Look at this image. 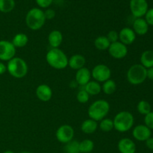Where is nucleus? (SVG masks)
<instances>
[{"label": "nucleus", "mask_w": 153, "mask_h": 153, "mask_svg": "<svg viewBox=\"0 0 153 153\" xmlns=\"http://www.w3.org/2000/svg\"><path fill=\"white\" fill-rule=\"evenodd\" d=\"M67 55L59 48H52L46 55V62L51 67L56 70H63L68 66Z\"/></svg>", "instance_id": "1"}, {"label": "nucleus", "mask_w": 153, "mask_h": 153, "mask_svg": "<svg viewBox=\"0 0 153 153\" xmlns=\"http://www.w3.org/2000/svg\"><path fill=\"white\" fill-rule=\"evenodd\" d=\"M110 111V104L105 100H98L94 102L88 108V116L90 119L101 121L106 117Z\"/></svg>", "instance_id": "2"}, {"label": "nucleus", "mask_w": 153, "mask_h": 153, "mask_svg": "<svg viewBox=\"0 0 153 153\" xmlns=\"http://www.w3.org/2000/svg\"><path fill=\"white\" fill-rule=\"evenodd\" d=\"M113 123L115 130L119 132H126L129 131L134 125V116L129 111H123L115 115Z\"/></svg>", "instance_id": "3"}, {"label": "nucleus", "mask_w": 153, "mask_h": 153, "mask_svg": "<svg viewBox=\"0 0 153 153\" xmlns=\"http://www.w3.org/2000/svg\"><path fill=\"white\" fill-rule=\"evenodd\" d=\"M44 11L38 7H33L30 9L25 16L26 25L33 31L40 29L46 22Z\"/></svg>", "instance_id": "4"}, {"label": "nucleus", "mask_w": 153, "mask_h": 153, "mask_svg": "<svg viewBox=\"0 0 153 153\" xmlns=\"http://www.w3.org/2000/svg\"><path fill=\"white\" fill-rule=\"evenodd\" d=\"M7 71L15 79H22L28 73V67L25 60L19 57H14L7 61Z\"/></svg>", "instance_id": "5"}, {"label": "nucleus", "mask_w": 153, "mask_h": 153, "mask_svg": "<svg viewBox=\"0 0 153 153\" xmlns=\"http://www.w3.org/2000/svg\"><path fill=\"white\" fill-rule=\"evenodd\" d=\"M146 70L141 64H134L127 71L126 77L127 80L131 85H139L143 83L147 77H146Z\"/></svg>", "instance_id": "6"}, {"label": "nucleus", "mask_w": 153, "mask_h": 153, "mask_svg": "<svg viewBox=\"0 0 153 153\" xmlns=\"http://www.w3.org/2000/svg\"><path fill=\"white\" fill-rule=\"evenodd\" d=\"M111 70L105 64H97L93 68L91 71V77L94 78V81L99 82H105L111 79Z\"/></svg>", "instance_id": "7"}, {"label": "nucleus", "mask_w": 153, "mask_h": 153, "mask_svg": "<svg viewBox=\"0 0 153 153\" xmlns=\"http://www.w3.org/2000/svg\"><path fill=\"white\" fill-rule=\"evenodd\" d=\"M129 7L131 14L135 18H142L149 10L146 0H130Z\"/></svg>", "instance_id": "8"}, {"label": "nucleus", "mask_w": 153, "mask_h": 153, "mask_svg": "<svg viewBox=\"0 0 153 153\" xmlns=\"http://www.w3.org/2000/svg\"><path fill=\"white\" fill-rule=\"evenodd\" d=\"M16 48L10 41L0 40V61H9L15 57Z\"/></svg>", "instance_id": "9"}, {"label": "nucleus", "mask_w": 153, "mask_h": 153, "mask_svg": "<svg viewBox=\"0 0 153 153\" xmlns=\"http://www.w3.org/2000/svg\"><path fill=\"white\" fill-rule=\"evenodd\" d=\"M57 140L62 143H67L71 141L74 137V129L70 125H62L57 129L55 133Z\"/></svg>", "instance_id": "10"}, {"label": "nucleus", "mask_w": 153, "mask_h": 153, "mask_svg": "<svg viewBox=\"0 0 153 153\" xmlns=\"http://www.w3.org/2000/svg\"><path fill=\"white\" fill-rule=\"evenodd\" d=\"M108 50L109 55L114 59H123L128 54L127 46L120 41L111 43Z\"/></svg>", "instance_id": "11"}, {"label": "nucleus", "mask_w": 153, "mask_h": 153, "mask_svg": "<svg viewBox=\"0 0 153 153\" xmlns=\"http://www.w3.org/2000/svg\"><path fill=\"white\" fill-rule=\"evenodd\" d=\"M152 131L146 126L137 125L132 131V136L138 141H146L151 137Z\"/></svg>", "instance_id": "12"}, {"label": "nucleus", "mask_w": 153, "mask_h": 153, "mask_svg": "<svg viewBox=\"0 0 153 153\" xmlns=\"http://www.w3.org/2000/svg\"><path fill=\"white\" fill-rule=\"evenodd\" d=\"M136 39V34L132 28L125 27L119 32V40L126 46L132 44Z\"/></svg>", "instance_id": "13"}, {"label": "nucleus", "mask_w": 153, "mask_h": 153, "mask_svg": "<svg viewBox=\"0 0 153 153\" xmlns=\"http://www.w3.org/2000/svg\"><path fill=\"white\" fill-rule=\"evenodd\" d=\"M36 96L42 102H49L52 97V90L49 85L42 84L36 89Z\"/></svg>", "instance_id": "14"}, {"label": "nucleus", "mask_w": 153, "mask_h": 153, "mask_svg": "<svg viewBox=\"0 0 153 153\" xmlns=\"http://www.w3.org/2000/svg\"><path fill=\"white\" fill-rule=\"evenodd\" d=\"M91 72L87 67L77 70L76 73V82L79 87H84L91 81Z\"/></svg>", "instance_id": "15"}, {"label": "nucleus", "mask_w": 153, "mask_h": 153, "mask_svg": "<svg viewBox=\"0 0 153 153\" xmlns=\"http://www.w3.org/2000/svg\"><path fill=\"white\" fill-rule=\"evenodd\" d=\"M118 150L120 153H135L136 145L130 138H122L117 144Z\"/></svg>", "instance_id": "16"}, {"label": "nucleus", "mask_w": 153, "mask_h": 153, "mask_svg": "<svg viewBox=\"0 0 153 153\" xmlns=\"http://www.w3.org/2000/svg\"><path fill=\"white\" fill-rule=\"evenodd\" d=\"M132 29L136 34L143 36L149 31V25L143 18H136L133 22Z\"/></svg>", "instance_id": "17"}, {"label": "nucleus", "mask_w": 153, "mask_h": 153, "mask_svg": "<svg viewBox=\"0 0 153 153\" xmlns=\"http://www.w3.org/2000/svg\"><path fill=\"white\" fill-rule=\"evenodd\" d=\"M85 64H86L85 58L83 55L79 54L72 55L68 59V66L75 70H79L85 67Z\"/></svg>", "instance_id": "18"}, {"label": "nucleus", "mask_w": 153, "mask_h": 153, "mask_svg": "<svg viewBox=\"0 0 153 153\" xmlns=\"http://www.w3.org/2000/svg\"><path fill=\"white\" fill-rule=\"evenodd\" d=\"M48 41L52 48H58L63 41V34L58 30H53L48 36Z\"/></svg>", "instance_id": "19"}, {"label": "nucleus", "mask_w": 153, "mask_h": 153, "mask_svg": "<svg viewBox=\"0 0 153 153\" xmlns=\"http://www.w3.org/2000/svg\"><path fill=\"white\" fill-rule=\"evenodd\" d=\"M98 123L97 121L92 119H88L83 121L81 125V130L85 134H93L97 131Z\"/></svg>", "instance_id": "20"}, {"label": "nucleus", "mask_w": 153, "mask_h": 153, "mask_svg": "<svg viewBox=\"0 0 153 153\" xmlns=\"http://www.w3.org/2000/svg\"><path fill=\"white\" fill-rule=\"evenodd\" d=\"M140 64L146 69L153 67V51L146 50L141 54Z\"/></svg>", "instance_id": "21"}, {"label": "nucleus", "mask_w": 153, "mask_h": 153, "mask_svg": "<svg viewBox=\"0 0 153 153\" xmlns=\"http://www.w3.org/2000/svg\"><path fill=\"white\" fill-rule=\"evenodd\" d=\"M84 89L90 96H96L100 94L102 91V86L100 83L96 81H90L85 86Z\"/></svg>", "instance_id": "22"}, {"label": "nucleus", "mask_w": 153, "mask_h": 153, "mask_svg": "<svg viewBox=\"0 0 153 153\" xmlns=\"http://www.w3.org/2000/svg\"><path fill=\"white\" fill-rule=\"evenodd\" d=\"M12 43L15 48H22L27 45L28 43V37L24 33H18L15 34L14 37H13L12 40Z\"/></svg>", "instance_id": "23"}, {"label": "nucleus", "mask_w": 153, "mask_h": 153, "mask_svg": "<svg viewBox=\"0 0 153 153\" xmlns=\"http://www.w3.org/2000/svg\"><path fill=\"white\" fill-rule=\"evenodd\" d=\"M111 43L106 36H99L94 40V46L98 50L105 51L108 50L110 46Z\"/></svg>", "instance_id": "24"}, {"label": "nucleus", "mask_w": 153, "mask_h": 153, "mask_svg": "<svg viewBox=\"0 0 153 153\" xmlns=\"http://www.w3.org/2000/svg\"><path fill=\"white\" fill-rule=\"evenodd\" d=\"M117 90V84L112 79H108L106 82H103V85L102 86V91L106 95H111L116 91Z\"/></svg>", "instance_id": "25"}, {"label": "nucleus", "mask_w": 153, "mask_h": 153, "mask_svg": "<svg viewBox=\"0 0 153 153\" xmlns=\"http://www.w3.org/2000/svg\"><path fill=\"white\" fill-rule=\"evenodd\" d=\"M94 149V143L90 139H85L79 142V149L81 153H91Z\"/></svg>", "instance_id": "26"}, {"label": "nucleus", "mask_w": 153, "mask_h": 153, "mask_svg": "<svg viewBox=\"0 0 153 153\" xmlns=\"http://www.w3.org/2000/svg\"><path fill=\"white\" fill-rule=\"evenodd\" d=\"M14 7V0H0V12L1 13H9L13 10Z\"/></svg>", "instance_id": "27"}, {"label": "nucleus", "mask_w": 153, "mask_h": 153, "mask_svg": "<svg viewBox=\"0 0 153 153\" xmlns=\"http://www.w3.org/2000/svg\"><path fill=\"white\" fill-rule=\"evenodd\" d=\"M64 149L65 153H81L79 149V142L75 140H72L71 141L66 143Z\"/></svg>", "instance_id": "28"}, {"label": "nucleus", "mask_w": 153, "mask_h": 153, "mask_svg": "<svg viewBox=\"0 0 153 153\" xmlns=\"http://www.w3.org/2000/svg\"><path fill=\"white\" fill-rule=\"evenodd\" d=\"M151 109H152L151 105L146 100H141V101L137 103V110L140 114H143L145 116L147 114H149V112L152 111Z\"/></svg>", "instance_id": "29"}, {"label": "nucleus", "mask_w": 153, "mask_h": 153, "mask_svg": "<svg viewBox=\"0 0 153 153\" xmlns=\"http://www.w3.org/2000/svg\"><path fill=\"white\" fill-rule=\"evenodd\" d=\"M100 128L104 132H109L114 129L113 120L109 118H104L100 121Z\"/></svg>", "instance_id": "30"}, {"label": "nucleus", "mask_w": 153, "mask_h": 153, "mask_svg": "<svg viewBox=\"0 0 153 153\" xmlns=\"http://www.w3.org/2000/svg\"><path fill=\"white\" fill-rule=\"evenodd\" d=\"M76 99L78 102L82 104H85L88 102L90 99V95L86 92L85 89H80L76 95Z\"/></svg>", "instance_id": "31"}, {"label": "nucleus", "mask_w": 153, "mask_h": 153, "mask_svg": "<svg viewBox=\"0 0 153 153\" xmlns=\"http://www.w3.org/2000/svg\"><path fill=\"white\" fill-rule=\"evenodd\" d=\"M106 37L110 41L111 43H115V42L119 41V33L117 31H114V30H111V31L108 33Z\"/></svg>", "instance_id": "32"}, {"label": "nucleus", "mask_w": 153, "mask_h": 153, "mask_svg": "<svg viewBox=\"0 0 153 153\" xmlns=\"http://www.w3.org/2000/svg\"><path fill=\"white\" fill-rule=\"evenodd\" d=\"M145 126L148 127L149 129H153V111L149 112L144 117Z\"/></svg>", "instance_id": "33"}, {"label": "nucleus", "mask_w": 153, "mask_h": 153, "mask_svg": "<svg viewBox=\"0 0 153 153\" xmlns=\"http://www.w3.org/2000/svg\"><path fill=\"white\" fill-rule=\"evenodd\" d=\"M37 5L41 8H47L52 4L53 0H35Z\"/></svg>", "instance_id": "34"}, {"label": "nucleus", "mask_w": 153, "mask_h": 153, "mask_svg": "<svg viewBox=\"0 0 153 153\" xmlns=\"http://www.w3.org/2000/svg\"><path fill=\"white\" fill-rule=\"evenodd\" d=\"M145 20L146 21L148 25L153 26V8H150L147 10L145 14Z\"/></svg>", "instance_id": "35"}, {"label": "nucleus", "mask_w": 153, "mask_h": 153, "mask_svg": "<svg viewBox=\"0 0 153 153\" xmlns=\"http://www.w3.org/2000/svg\"><path fill=\"white\" fill-rule=\"evenodd\" d=\"M44 15L46 19H52L55 16V11L53 9L48 8L44 11Z\"/></svg>", "instance_id": "36"}, {"label": "nucleus", "mask_w": 153, "mask_h": 153, "mask_svg": "<svg viewBox=\"0 0 153 153\" xmlns=\"http://www.w3.org/2000/svg\"><path fill=\"white\" fill-rule=\"evenodd\" d=\"M146 146L150 150H153V137H149L146 140Z\"/></svg>", "instance_id": "37"}, {"label": "nucleus", "mask_w": 153, "mask_h": 153, "mask_svg": "<svg viewBox=\"0 0 153 153\" xmlns=\"http://www.w3.org/2000/svg\"><path fill=\"white\" fill-rule=\"evenodd\" d=\"M146 77L149 80H153V67L147 69V70H146Z\"/></svg>", "instance_id": "38"}, {"label": "nucleus", "mask_w": 153, "mask_h": 153, "mask_svg": "<svg viewBox=\"0 0 153 153\" xmlns=\"http://www.w3.org/2000/svg\"><path fill=\"white\" fill-rule=\"evenodd\" d=\"M6 71H7V66L4 63L0 61V76L4 74Z\"/></svg>", "instance_id": "39"}, {"label": "nucleus", "mask_w": 153, "mask_h": 153, "mask_svg": "<svg viewBox=\"0 0 153 153\" xmlns=\"http://www.w3.org/2000/svg\"><path fill=\"white\" fill-rule=\"evenodd\" d=\"M3 153H14L13 152V151H10V150H7V151H5V152H3Z\"/></svg>", "instance_id": "40"}, {"label": "nucleus", "mask_w": 153, "mask_h": 153, "mask_svg": "<svg viewBox=\"0 0 153 153\" xmlns=\"http://www.w3.org/2000/svg\"><path fill=\"white\" fill-rule=\"evenodd\" d=\"M20 153H31V152H20Z\"/></svg>", "instance_id": "41"}, {"label": "nucleus", "mask_w": 153, "mask_h": 153, "mask_svg": "<svg viewBox=\"0 0 153 153\" xmlns=\"http://www.w3.org/2000/svg\"><path fill=\"white\" fill-rule=\"evenodd\" d=\"M0 108H1V103H0Z\"/></svg>", "instance_id": "42"}, {"label": "nucleus", "mask_w": 153, "mask_h": 153, "mask_svg": "<svg viewBox=\"0 0 153 153\" xmlns=\"http://www.w3.org/2000/svg\"></svg>", "instance_id": "43"}]
</instances>
